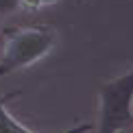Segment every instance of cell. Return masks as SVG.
<instances>
[{
	"mask_svg": "<svg viewBox=\"0 0 133 133\" xmlns=\"http://www.w3.org/2000/svg\"><path fill=\"white\" fill-rule=\"evenodd\" d=\"M131 131H133V127H131Z\"/></svg>",
	"mask_w": 133,
	"mask_h": 133,
	"instance_id": "obj_6",
	"label": "cell"
},
{
	"mask_svg": "<svg viewBox=\"0 0 133 133\" xmlns=\"http://www.w3.org/2000/svg\"><path fill=\"white\" fill-rule=\"evenodd\" d=\"M55 44H57V33L50 26H29L15 31L2 48L0 74H11L15 70L29 68L46 57Z\"/></svg>",
	"mask_w": 133,
	"mask_h": 133,
	"instance_id": "obj_1",
	"label": "cell"
},
{
	"mask_svg": "<svg viewBox=\"0 0 133 133\" xmlns=\"http://www.w3.org/2000/svg\"><path fill=\"white\" fill-rule=\"evenodd\" d=\"M18 7H20L18 0H0V18L2 15H11Z\"/></svg>",
	"mask_w": 133,
	"mask_h": 133,
	"instance_id": "obj_5",
	"label": "cell"
},
{
	"mask_svg": "<svg viewBox=\"0 0 133 133\" xmlns=\"http://www.w3.org/2000/svg\"><path fill=\"white\" fill-rule=\"evenodd\" d=\"M0 133H33V129H29V127H24L22 122H18V120L7 111L2 98H0Z\"/></svg>",
	"mask_w": 133,
	"mask_h": 133,
	"instance_id": "obj_3",
	"label": "cell"
},
{
	"mask_svg": "<svg viewBox=\"0 0 133 133\" xmlns=\"http://www.w3.org/2000/svg\"><path fill=\"white\" fill-rule=\"evenodd\" d=\"M59 0H18V4L22 9H29V11H37L44 7H50V4H57Z\"/></svg>",
	"mask_w": 133,
	"mask_h": 133,
	"instance_id": "obj_4",
	"label": "cell"
},
{
	"mask_svg": "<svg viewBox=\"0 0 133 133\" xmlns=\"http://www.w3.org/2000/svg\"><path fill=\"white\" fill-rule=\"evenodd\" d=\"M133 127V70L101 87L98 131L120 133Z\"/></svg>",
	"mask_w": 133,
	"mask_h": 133,
	"instance_id": "obj_2",
	"label": "cell"
}]
</instances>
